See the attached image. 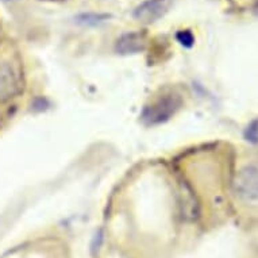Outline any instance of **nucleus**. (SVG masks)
Here are the masks:
<instances>
[{"label":"nucleus","instance_id":"1","mask_svg":"<svg viewBox=\"0 0 258 258\" xmlns=\"http://www.w3.org/2000/svg\"><path fill=\"white\" fill-rule=\"evenodd\" d=\"M23 75L19 63L11 57L0 58V108L9 106L23 91Z\"/></svg>","mask_w":258,"mask_h":258},{"label":"nucleus","instance_id":"2","mask_svg":"<svg viewBox=\"0 0 258 258\" xmlns=\"http://www.w3.org/2000/svg\"><path fill=\"white\" fill-rule=\"evenodd\" d=\"M181 98L177 93L169 92L161 95L154 102L145 108L142 120L146 124H158L168 120L181 106Z\"/></svg>","mask_w":258,"mask_h":258},{"label":"nucleus","instance_id":"3","mask_svg":"<svg viewBox=\"0 0 258 258\" xmlns=\"http://www.w3.org/2000/svg\"><path fill=\"white\" fill-rule=\"evenodd\" d=\"M234 192L245 203L258 202V168L254 165L243 166L234 178Z\"/></svg>","mask_w":258,"mask_h":258},{"label":"nucleus","instance_id":"4","mask_svg":"<svg viewBox=\"0 0 258 258\" xmlns=\"http://www.w3.org/2000/svg\"><path fill=\"white\" fill-rule=\"evenodd\" d=\"M172 5V0H145L134 10V18L142 23H153L164 17Z\"/></svg>","mask_w":258,"mask_h":258},{"label":"nucleus","instance_id":"5","mask_svg":"<svg viewBox=\"0 0 258 258\" xmlns=\"http://www.w3.org/2000/svg\"><path fill=\"white\" fill-rule=\"evenodd\" d=\"M146 46V35L144 33H127L116 41V51L120 54L140 53Z\"/></svg>","mask_w":258,"mask_h":258},{"label":"nucleus","instance_id":"6","mask_svg":"<svg viewBox=\"0 0 258 258\" xmlns=\"http://www.w3.org/2000/svg\"><path fill=\"white\" fill-rule=\"evenodd\" d=\"M246 138L253 144H258V119L250 123L246 130Z\"/></svg>","mask_w":258,"mask_h":258},{"label":"nucleus","instance_id":"7","mask_svg":"<svg viewBox=\"0 0 258 258\" xmlns=\"http://www.w3.org/2000/svg\"><path fill=\"white\" fill-rule=\"evenodd\" d=\"M177 39L178 42L186 47L192 46L194 42H195V38H194V35H192V33H190L189 30H181L177 34Z\"/></svg>","mask_w":258,"mask_h":258}]
</instances>
